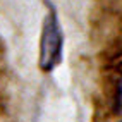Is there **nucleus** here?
Returning <instances> with one entry per match:
<instances>
[{
    "instance_id": "obj_1",
    "label": "nucleus",
    "mask_w": 122,
    "mask_h": 122,
    "mask_svg": "<svg viewBox=\"0 0 122 122\" xmlns=\"http://www.w3.org/2000/svg\"><path fill=\"white\" fill-rule=\"evenodd\" d=\"M46 14L40 35V50H38V67L43 72H52L62 62L64 55V33L57 15V9L50 0H45Z\"/></svg>"
},
{
    "instance_id": "obj_2",
    "label": "nucleus",
    "mask_w": 122,
    "mask_h": 122,
    "mask_svg": "<svg viewBox=\"0 0 122 122\" xmlns=\"http://www.w3.org/2000/svg\"><path fill=\"white\" fill-rule=\"evenodd\" d=\"M117 108L122 112V79L119 81V86H117Z\"/></svg>"
},
{
    "instance_id": "obj_3",
    "label": "nucleus",
    "mask_w": 122,
    "mask_h": 122,
    "mask_svg": "<svg viewBox=\"0 0 122 122\" xmlns=\"http://www.w3.org/2000/svg\"><path fill=\"white\" fill-rule=\"evenodd\" d=\"M120 122H122V120H120Z\"/></svg>"
}]
</instances>
